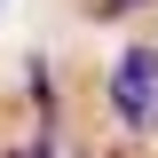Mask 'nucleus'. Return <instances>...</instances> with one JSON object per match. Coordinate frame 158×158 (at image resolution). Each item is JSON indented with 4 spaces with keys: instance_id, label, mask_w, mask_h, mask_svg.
Segmentation results:
<instances>
[{
    "instance_id": "obj_1",
    "label": "nucleus",
    "mask_w": 158,
    "mask_h": 158,
    "mask_svg": "<svg viewBox=\"0 0 158 158\" xmlns=\"http://www.w3.org/2000/svg\"><path fill=\"white\" fill-rule=\"evenodd\" d=\"M111 103H118L127 127H150V111H158V40H135V48L118 56V71H111Z\"/></svg>"
},
{
    "instance_id": "obj_2",
    "label": "nucleus",
    "mask_w": 158,
    "mask_h": 158,
    "mask_svg": "<svg viewBox=\"0 0 158 158\" xmlns=\"http://www.w3.org/2000/svg\"><path fill=\"white\" fill-rule=\"evenodd\" d=\"M24 95H32V111H40V127H56V79H48V63H24Z\"/></svg>"
},
{
    "instance_id": "obj_3",
    "label": "nucleus",
    "mask_w": 158,
    "mask_h": 158,
    "mask_svg": "<svg viewBox=\"0 0 158 158\" xmlns=\"http://www.w3.org/2000/svg\"><path fill=\"white\" fill-rule=\"evenodd\" d=\"M8 158H56V127H40V135H32V142H16Z\"/></svg>"
},
{
    "instance_id": "obj_4",
    "label": "nucleus",
    "mask_w": 158,
    "mask_h": 158,
    "mask_svg": "<svg viewBox=\"0 0 158 158\" xmlns=\"http://www.w3.org/2000/svg\"><path fill=\"white\" fill-rule=\"evenodd\" d=\"M127 8H142V0H103L95 16H103V24H111V16H127Z\"/></svg>"
}]
</instances>
